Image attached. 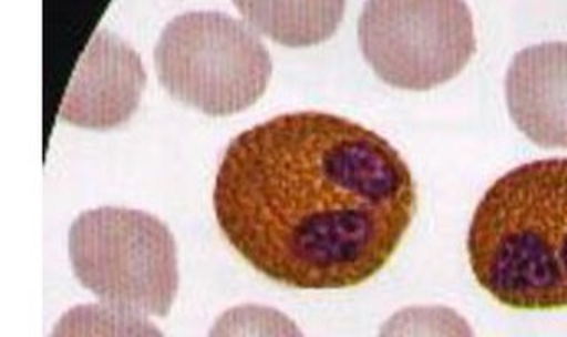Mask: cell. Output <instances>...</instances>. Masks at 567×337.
Returning a JSON list of instances; mask_svg holds the SVG:
<instances>
[{"label": "cell", "mask_w": 567, "mask_h": 337, "mask_svg": "<svg viewBox=\"0 0 567 337\" xmlns=\"http://www.w3.org/2000/svg\"><path fill=\"white\" fill-rule=\"evenodd\" d=\"M213 208L227 242L268 279L353 288L403 242L416 185L380 133L327 112H289L229 142Z\"/></svg>", "instance_id": "cell-1"}, {"label": "cell", "mask_w": 567, "mask_h": 337, "mask_svg": "<svg viewBox=\"0 0 567 337\" xmlns=\"http://www.w3.org/2000/svg\"><path fill=\"white\" fill-rule=\"evenodd\" d=\"M567 160H536L496 180L470 224V265L492 297L523 310L564 309Z\"/></svg>", "instance_id": "cell-2"}, {"label": "cell", "mask_w": 567, "mask_h": 337, "mask_svg": "<svg viewBox=\"0 0 567 337\" xmlns=\"http://www.w3.org/2000/svg\"><path fill=\"white\" fill-rule=\"evenodd\" d=\"M68 251L76 279L103 304L142 318L168 315L179 289L177 247L155 215L115 206L80 213Z\"/></svg>", "instance_id": "cell-3"}, {"label": "cell", "mask_w": 567, "mask_h": 337, "mask_svg": "<svg viewBox=\"0 0 567 337\" xmlns=\"http://www.w3.org/2000/svg\"><path fill=\"white\" fill-rule=\"evenodd\" d=\"M155 64L171 96L213 118L252 106L274 71L259 35L218 11H192L171 20L156 44Z\"/></svg>", "instance_id": "cell-4"}, {"label": "cell", "mask_w": 567, "mask_h": 337, "mask_svg": "<svg viewBox=\"0 0 567 337\" xmlns=\"http://www.w3.org/2000/svg\"><path fill=\"white\" fill-rule=\"evenodd\" d=\"M363 58L385 84L427 91L460 75L477 50L463 0H371L359 20Z\"/></svg>", "instance_id": "cell-5"}, {"label": "cell", "mask_w": 567, "mask_h": 337, "mask_svg": "<svg viewBox=\"0 0 567 337\" xmlns=\"http://www.w3.org/2000/svg\"><path fill=\"white\" fill-rule=\"evenodd\" d=\"M146 84L141 55L120 35L102 29L76 64L59 115L80 129H117L137 112Z\"/></svg>", "instance_id": "cell-6"}, {"label": "cell", "mask_w": 567, "mask_h": 337, "mask_svg": "<svg viewBox=\"0 0 567 337\" xmlns=\"http://www.w3.org/2000/svg\"><path fill=\"white\" fill-rule=\"evenodd\" d=\"M567 47L564 41L528 47L514 55L505 98L514 123L540 147H566Z\"/></svg>", "instance_id": "cell-7"}, {"label": "cell", "mask_w": 567, "mask_h": 337, "mask_svg": "<svg viewBox=\"0 0 567 337\" xmlns=\"http://www.w3.org/2000/svg\"><path fill=\"white\" fill-rule=\"evenodd\" d=\"M252 31L286 47H312L337 32L346 2H235Z\"/></svg>", "instance_id": "cell-8"}]
</instances>
